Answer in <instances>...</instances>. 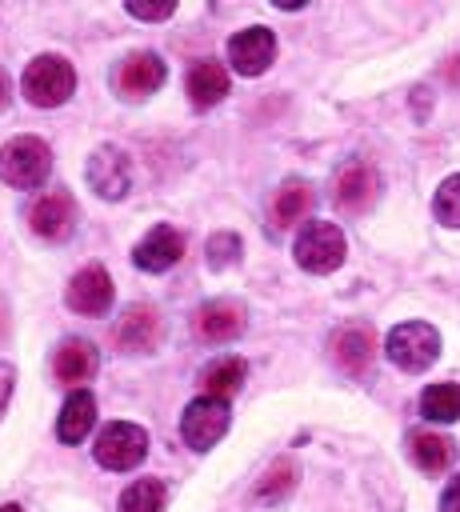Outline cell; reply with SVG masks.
<instances>
[{
    "mask_svg": "<svg viewBox=\"0 0 460 512\" xmlns=\"http://www.w3.org/2000/svg\"><path fill=\"white\" fill-rule=\"evenodd\" d=\"M52 172V152L36 136H12L0 148V180L12 188H36Z\"/></svg>",
    "mask_w": 460,
    "mask_h": 512,
    "instance_id": "6da1fadb",
    "label": "cell"
},
{
    "mask_svg": "<svg viewBox=\"0 0 460 512\" xmlns=\"http://www.w3.org/2000/svg\"><path fill=\"white\" fill-rule=\"evenodd\" d=\"M344 252H348L344 232H340L336 224H328V220H312V224H304L300 236H296V244H292L296 264H300L304 272H316V276L336 272V268L344 264Z\"/></svg>",
    "mask_w": 460,
    "mask_h": 512,
    "instance_id": "7a4b0ae2",
    "label": "cell"
},
{
    "mask_svg": "<svg viewBox=\"0 0 460 512\" xmlns=\"http://www.w3.org/2000/svg\"><path fill=\"white\" fill-rule=\"evenodd\" d=\"M76 88V72L64 56H36L28 68H24V96L36 104V108H56L72 96Z\"/></svg>",
    "mask_w": 460,
    "mask_h": 512,
    "instance_id": "3957f363",
    "label": "cell"
},
{
    "mask_svg": "<svg viewBox=\"0 0 460 512\" xmlns=\"http://www.w3.org/2000/svg\"><path fill=\"white\" fill-rule=\"evenodd\" d=\"M388 360L404 372H424L436 356H440V332L424 320H408V324H396L388 332Z\"/></svg>",
    "mask_w": 460,
    "mask_h": 512,
    "instance_id": "277c9868",
    "label": "cell"
},
{
    "mask_svg": "<svg viewBox=\"0 0 460 512\" xmlns=\"http://www.w3.org/2000/svg\"><path fill=\"white\" fill-rule=\"evenodd\" d=\"M144 456H148V432L140 424H128V420L108 424L100 432V440H96V460L104 468H112V472H128Z\"/></svg>",
    "mask_w": 460,
    "mask_h": 512,
    "instance_id": "5b68a950",
    "label": "cell"
},
{
    "mask_svg": "<svg viewBox=\"0 0 460 512\" xmlns=\"http://www.w3.org/2000/svg\"><path fill=\"white\" fill-rule=\"evenodd\" d=\"M228 432V400H216V396H200L184 408L180 416V436L188 448L196 452H208L220 436Z\"/></svg>",
    "mask_w": 460,
    "mask_h": 512,
    "instance_id": "8992f818",
    "label": "cell"
},
{
    "mask_svg": "<svg viewBox=\"0 0 460 512\" xmlns=\"http://www.w3.org/2000/svg\"><path fill=\"white\" fill-rule=\"evenodd\" d=\"M112 336H116V344H120L124 352L144 356V352H156V344H160V336H164V320H160V312H156L152 304H132V308L120 312Z\"/></svg>",
    "mask_w": 460,
    "mask_h": 512,
    "instance_id": "52a82bcc",
    "label": "cell"
},
{
    "mask_svg": "<svg viewBox=\"0 0 460 512\" xmlns=\"http://www.w3.org/2000/svg\"><path fill=\"white\" fill-rule=\"evenodd\" d=\"M380 196V172L368 160H348L332 180V200L344 212H364Z\"/></svg>",
    "mask_w": 460,
    "mask_h": 512,
    "instance_id": "ba28073f",
    "label": "cell"
},
{
    "mask_svg": "<svg viewBox=\"0 0 460 512\" xmlns=\"http://www.w3.org/2000/svg\"><path fill=\"white\" fill-rule=\"evenodd\" d=\"M112 84L124 100H144L164 84V60L156 52H132V56L120 60Z\"/></svg>",
    "mask_w": 460,
    "mask_h": 512,
    "instance_id": "9c48e42d",
    "label": "cell"
},
{
    "mask_svg": "<svg viewBox=\"0 0 460 512\" xmlns=\"http://www.w3.org/2000/svg\"><path fill=\"white\" fill-rule=\"evenodd\" d=\"M276 56V36L264 28V24H252L244 32H236L228 40V64L240 72V76H260Z\"/></svg>",
    "mask_w": 460,
    "mask_h": 512,
    "instance_id": "30bf717a",
    "label": "cell"
},
{
    "mask_svg": "<svg viewBox=\"0 0 460 512\" xmlns=\"http://www.w3.org/2000/svg\"><path fill=\"white\" fill-rule=\"evenodd\" d=\"M128 180H132V168H128V156L112 144L96 148L92 160H88V184L104 196V200H120L128 192Z\"/></svg>",
    "mask_w": 460,
    "mask_h": 512,
    "instance_id": "8fae6325",
    "label": "cell"
},
{
    "mask_svg": "<svg viewBox=\"0 0 460 512\" xmlns=\"http://www.w3.org/2000/svg\"><path fill=\"white\" fill-rule=\"evenodd\" d=\"M180 256H184V236H180L172 224H156V228L136 244V252H132L136 268H144V272H168Z\"/></svg>",
    "mask_w": 460,
    "mask_h": 512,
    "instance_id": "7c38bea8",
    "label": "cell"
},
{
    "mask_svg": "<svg viewBox=\"0 0 460 512\" xmlns=\"http://www.w3.org/2000/svg\"><path fill=\"white\" fill-rule=\"evenodd\" d=\"M68 304L80 312V316H100V312H108V304H112V280H108V272L104 268H84V272H76L72 276V284H68Z\"/></svg>",
    "mask_w": 460,
    "mask_h": 512,
    "instance_id": "4fadbf2b",
    "label": "cell"
},
{
    "mask_svg": "<svg viewBox=\"0 0 460 512\" xmlns=\"http://www.w3.org/2000/svg\"><path fill=\"white\" fill-rule=\"evenodd\" d=\"M28 220H32V228H36V236H44V240H68L72 220H76V216H72V200H68L64 192L40 196Z\"/></svg>",
    "mask_w": 460,
    "mask_h": 512,
    "instance_id": "5bb4252c",
    "label": "cell"
},
{
    "mask_svg": "<svg viewBox=\"0 0 460 512\" xmlns=\"http://www.w3.org/2000/svg\"><path fill=\"white\" fill-rule=\"evenodd\" d=\"M96 364H100L96 344H88V340H80V336L64 340V344L56 348V360H52L56 380H64V384H84V380L96 372Z\"/></svg>",
    "mask_w": 460,
    "mask_h": 512,
    "instance_id": "9a60e30c",
    "label": "cell"
},
{
    "mask_svg": "<svg viewBox=\"0 0 460 512\" xmlns=\"http://www.w3.org/2000/svg\"><path fill=\"white\" fill-rule=\"evenodd\" d=\"M372 352H376V340H372V332L368 328H340L336 336H332V360L344 368V372H364L368 368V360H372Z\"/></svg>",
    "mask_w": 460,
    "mask_h": 512,
    "instance_id": "2e32d148",
    "label": "cell"
},
{
    "mask_svg": "<svg viewBox=\"0 0 460 512\" xmlns=\"http://www.w3.org/2000/svg\"><path fill=\"white\" fill-rule=\"evenodd\" d=\"M92 420H96V400H92V392L76 388V392L64 400L60 416H56V436H60L64 444H80V440L88 436Z\"/></svg>",
    "mask_w": 460,
    "mask_h": 512,
    "instance_id": "e0dca14e",
    "label": "cell"
},
{
    "mask_svg": "<svg viewBox=\"0 0 460 512\" xmlns=\"http://www.w3.org/2000/svg\"><path fill=\"white\" fill-rule=\"evenodd\" d=\"M196 332L208 344H224V340H232V336L244 332V312L236 304H224V300L220 304H204L196 312Z\"/></svg>",
    "mask_w": 460,
    "mask_h": 512,
    "instance_id": "ac0fdd59",
    "label": "cell"
},
{
    "mask_svg": "<svg viewBox=\"0 0 460 512\" xmlns=\"http://www.w3.org/2000/svg\"><path fill=\"white\" fill-rule=\"evenodd\" d=\"M188 96H192L196 108H212V104H220V100L228 96V72H224V64H216V60H200V64L188 72Z\"/></svg>",
    "mask_w": 460,
    "mask_h": 512,
    "instance_id": "d6986e66",
    "label": "cell"
},
{
    "mask_svg": "<svg viewBox=\"0 0 460 512\" xmlns=\"http://www.w3.org/2000/svg\"><path fill=\"white\" fill-rule=\"evenodd\" d=\"M272 224L276 228H288V224H296V220H304L308 212H312V188L304 184V180H288V184H280L276 192H272Z\"/></svg>",
    "mask_w": 460,
    "mask_h": 512,
    "instance_id": "ffe728a7",
    "label": "cell"
},
{
    "mask_svg": "<svg viewBox=\"0 0 460 512\" xmlns=\"http://www.w3.org/2000/svg\"><path fill=\"white\" fill-rule=\"evenodd\" d=\"M408 452L412 460L424 468V472H444L452 460H456V444L448 436H436V432H416L408 440Z\"/></svg>",
    "mask_w": 460,
    "mask_h": 512,
    "instance_id": "44dd1931",
    "label": "cell"
},
{
    "mask_svg": "<svg viewBox=\"0 0 460 512\" xmlns=\"http://www.w3.org/2000/svg\"><path fill=\"white\" fill-rule=\"evenodd\" d=\"M420 412L432 424L460 420V384H428L424 396H420Z\"/></svg>",
    "mask_w": 460,
    "mask_h": 512,
    "instance_id": "7402d4cb",
    "label": "cell"
},
{
    "mask_svg": "<svg viewBox=\"0 0 460 512\" xmlns=\"http://www.w3.org/2000/svg\"><path fill=\"white\" fill-rule=\"evenodd\" d=\"M244 372H248V368H244V360H236V356H232V360H216V364H208V368H204L200 384H204V392H208V396L228 400V396L244 384Z\"/></svg>",
    "mask_w": 460,
    "mask_h": 512,
    "instance_id": "603a6c76",
    "label": "cell"
},
{
    "mask_svg": "<svg viewBox=\"0 0 460 512\" xmlns=\"http://www.w3.org/2000/svg\"><path fill=\"white\" fill-rule=\"evenodd\" d=\"M164 484L160 480H136L120 492V512H164Z\"/></svg>",
    "mask_w": 460,
    "mask_h": 512,
    "instance_id": "cb8c5ba5",
    "label": "cell"
},
{
    "mask_svg": "<svg viewBox=\"0 0 460 512\" xmlns=\"http://www.w3.org/2000/svg\"><path fill=\"white\" fill-rule=\"evenodd\" d=\"M432 212H436V220H440V224L460 228V172H456V176H448V180L436 188Z\"/></svg>",
    "mask_w": 460,
    "mask_h": 512,
    "instance_id": "d4e9b609",
    "label": "cell"
},
{
    "mask_svg": "<svg viewBox=\"0 0 460 512\" xmlns=\"http://www.w3.org/2000/svg\"><path fill=\"white\" fill-rule=\"evenodd\" d=\"M292 480H296V468L288 464V460H276L268 472H264V480L256 484V500H280L288 488H292Z\"/></svg>",
    "mask_w": 460,
    "mask_h": 512,
    "instance_id": "484cf974",
    "label": "cell"
},
{
    "mask_svg": "<svg viewBox=\"0 0 460 512\" xmlns=\"http://www.w3.org/2000/svg\"><path fill=\"white\" fill-rule=\"evenodd\" d=\"M236 256H240V240H236L232 232H216V236L208 240V264H212V268H228Z\"/></svg>",
    "mask_w": 460,
    "mask_h": 512,
    "instance_id": "4316f807",
    "label": "cell"
},
{
    "mask_svg": "<svg viewBox=\"0 0 460 512\" xmlns=\"http://www.w3.org/2000/svg\"><path fill=\"white\" fill-rule=\"evenodd\" d=\"M128 12L136 16V20H168L172 12H176V4H128Z\"/></svg>",
    "mask_w": 460,
    "mask_h": 512,
    "instance_id": "83f0119b",
    "label": "cell"
},
{
    "mask_svg": "<svg viewBox=\"0 0 460 512\" xmlns=\"http://www.w3.org/2000/svg\"><path fill=\"white\" fill-rule=\"evenodd\" d=\"M440 512H460V476L448 480V488L440 496Z\"/></svg>",
    "mask_w": 460,
    "mask_h": 512,
    "instance_id": "f1b7e54d",
    "label": "cell"
},
{
    "mask_svg": "<svg viewBox=\"0 0 460 512\" xmlns=\"http://www.w3.org/2000/svg\"><path fill=\"white\" fill-rule=\"evenodd\" d=\"M12 384H16V372H12V364H0V412L8 408V396H12Z\"/></svg>",
    "mask_w": 460,
    "mask_h": 512,
    "instance_id": "f546056e",
    "label": "cell"
},
{
    "mask_svg": "<svg viewBox=\"0 0 460 512\" xmlns=\"http://www.w3.org/2000/svg\"><path fill=\"white\" fill-rule=\"evenodd\" d=\"M4 100H8V80H4V72H0V108H4Z\"/></svg>",
    "mask_w": 460,
    "mask_h": 512,
    "instance_id": "4dcf8cb0",
    "label": "cell"
},
{
    "mask_svg": "<svg viewBox=\"0 0 460 512\" xmlns=\"http://www.w3.org/2000/svg\"><path fill=\"white\" fill-rule=\"evenodd\" d=\"M0 512H20V508H16V504H4V508H0Z\"/></svg>",
    "mask_w": 460,
    "mask_h": 512,
    "instance_id": "1f68e13d",
    "label": "cell"
}]
</instances>
